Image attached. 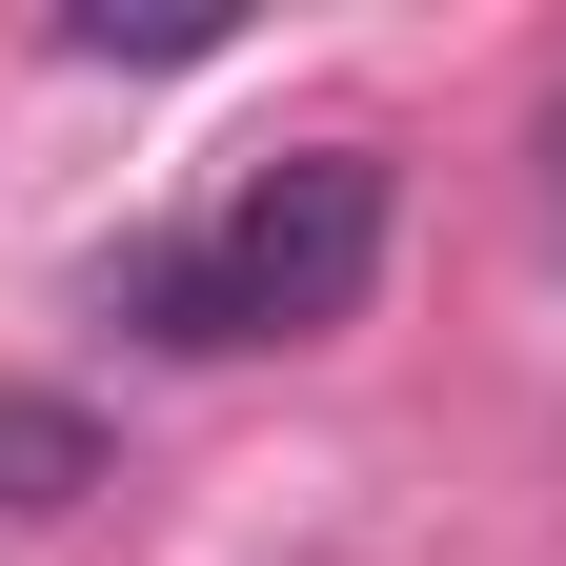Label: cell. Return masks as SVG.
Instances as JSON below:
<instances>
[{"instance_id":"1","label":"cell","mask_w":566,"mask_h":566,"mask_svg":"<svg viewBox=\"0 0 566 566\" xmlns=\"http://www.w3.org/2000/svg\"><path fill=\"white\" fill-rule=\"evenodd\" d=\"M365 283H385V163L365 142H283V163L223 182V223L122 263V304L163 344H324Z\"/></svg>"},{"instance_id":"2","label":"cell","mask_w":566,"mask_h":566,"mask_svg":"<svg viewBox=\"0 0 566 566\" xmlns=\"http://www.w3.org/2000/svg\"><path fill=\"white\" fill-rule=\"evenodd\" d=\"M82 485H102V424L21 385V405H0V506H21V526H61V506H82Z\"/></svg>"},{"instance_id":"3","label":"cell","mask_w":566,"mask_h":566,"mask_svg":"<svg viewBox=\"0 0 566 566\" xmlns=\"http://www.w3.org/2000/svg\"><path fill=\"white\" fill-rule=\"evenodd\" d=\"M546 223H566V102H546Z\"/></svg>"}]
</instances>
